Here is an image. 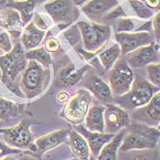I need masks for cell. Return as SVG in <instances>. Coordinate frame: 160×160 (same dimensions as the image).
<instances>
[{
	"instance_id": "obj_1",
	"label": "cell",
	"mask_w": 160,
	"mask_h": 160,
	"mask_svg": "<svg viewBox=\"0 0 160 160\" xmlns=\"http://www.w3.org/2000/svg\"><path fill=\"white\" fill-rule=\"evenodd\" d=\"M25 53V49L21 42H18L10 52L0 56L2 82L13 93L21 98H24L25 94L19 85L16 82V78L18 74L23 72L27 67L28 60L26 59Z\"/></svg>"
},
{
	"instance_id": "obj_2",
	"label": "cell",
	"mask_w": 160,
	"mask_h": 160,
	"mask_svg": "<svg viewBox=\"0 0 160 160\" xmlns=\"http://www.w3.org/2000/svg\"><path fill=\"white\" fill-rule=\"evenodd\" d=\"M119 148L120 152L126 153L134 150L154 149L157 148L160 138V131L157 127L149 126L143 123H130Z\"/></svg>"
},
{
	"instance_id": "obj_3",
	"label": "cell",
	"mask_w": 160,
	"mask_h": 160,
	"mask_svg": "<svg viewBox=\"0 0 160 160\" xmlns=\"http://www.w3.org/2000/svg\"><path fill=\"white\" fill-rule=\"evenodd\" d=\"M160 88L152 84L148 80L137 76L130 90L122 96H118L113 101L124 110H136L145 106Z\"/></svg>"
},
{
	"instance_id": "obj_4",
	"label": "cell",
	"mask_w": 160,
	"mask_h": 160,
	"mask_svg": "<svg viewBox=\"0 0 160 160\" xmlns=\"http://www.w3.org/2000/svg\"><path fill=\"white\" fill-rule=\"evenodd\" d=\"M49 79V71L35 61H28L22 72L21 90L27 98H34L43 92Z\"/></svg>"
},
{
	"instance_id": "obj_5",
	"label": "cell",
	"mask_w": 160,
	"mask_h": 160,
	"mask_svg": "<svg viewBox=\"0 0 160 160\" xmlns=\"http://www.w3.org/2000/svg\"><path fill=\"white\" fill-rule=\"evenodd\" d=\"M78 28L83 41V46L89 52L100 51L105 48L111 38V27L101 23L78 22Z\"/></svg>"
},
{
	"instance_id": "obj_6",
	"label": "cell",
	"mask_w": 160,
	"mask_h": 160,
	"mask_svg": "<svg viewBox=\"0 0 160 160\" xmlns=\"http://www.w3.org/2000/svg\"><path fill=\"white\" fill-rule=\"evenodd\" d=\"M109 86L116 97L126 93L135 81V74L125 58L119 59L108 72Z\"/></svg>"
},
{
	"instance_id": "obj_7",
	"label": "cell",
	"mask_w": 160,
	"mask_h": 160,
	"mask_svg": "<svg viewBox=\"0 0 160 160\" xmlns=\"http://www.w3.org/2000/svg\"><path fill=\"white\" fill-rule=\"evenodd\" d=\"M46 12L60 29H64L80 17V11L72 0H51L44 5Z\"/></svg>"
},
{
	"instance_id": "obj_8",
	"label": "cell",
	"mask_w": 160,
	"mask_h": 160,
	"mask_svg": "<svg viewBox=\"0 0 160 160\" xmlns=\"http://www.w3.org/2000/svg\"><path fill=\"white\" fill-rule=\"evenodd\" d=\"M92 99L91 93L87 90L79 89L73 97L67 102L62 116L69 123L81 124L85 119Z\"/></svg>"
},
{
	"instance_id": "obj_9",
	"label": "cell",
	"mask_w": 160,
	"mask_h": 160,
	"mask_svg": "<svg viewBox=\"0 0 160 160\" xmlns=\"http://www.w3.org/2000/svg\"><path fill=\"white\" fill-rule=\"evenodd\" d=\"M0 135H2L5 141L18 149L29 150L35 152L36 147L34 145L33 136L29 130V123L26 120L10 128L0 129Z\"/></svg>"
},
{
	"instance_id": "obj_10",
	"label": "cell",
	"mask_w": 160,
	"mask_h": 160,
	"mask_svg": "<svg viewBox=\"0 0 160 160\" xmlns=\"http://www.w3.org/2000/svg\"><path fill=\"white\" fill-rule=\"evenodd\" d=\"M104 133L115 135L119 131L125 129L131 123L128 112L118 104L107 103L103 112Z\"/></svg>"
},
{
	"instance_id": "obj_11",
	"label": "cell",
	"mask_w": 160,
	"mask_h": 160,
	"mask_svg": "<svg viewBox=\"0 0 160 160\" xmlns=\"http://www.w3.org/2000/svg\"><path fill=\"white\" fill-rule=\"evenodd\" d=\"M116 42L119 44L121 52L123 55L134 51L141 47L147 46L155 41L152 32H129L115 33Z\"/></svg>"
},
{
	"instance_id": "obj_12",
	"label": "cell",
	"mask_w": 160,
	"mask_h": 160,
	"mask_svg": "<svg viewBox=\"0 0 160 160\" xmlns=\"http://www.w3.org/2000/svg\"><path fill=\"white\" fill-rule=\"evenodd\" d=\"M158 45L154 41L151 44L141 47L125 55L128 65L133 69H140L156 63L158 60Z\"/></svg>"
},
{
	"instance_id": "obj_13",
	"label": "cell",
	"mask_w": 160,
	"mask_h": 160,
	"mask_svg": "<svg viewBox=\"0 0 160 160\" xmlns=\"http://www.w3.org/2000/svg\"><path fill=\"white\" fill-rule=\"evenodd\" d=\"M132 117L135 122L157 127L160 123V90L145 106L135 110Z\"/></svg>"
},
{
	"instance_id": "obj_14",
	"label": "cell",
	"mask_w": 160,
	"mask_h": 160,
	"mask_svg": "<svg viewBox=\"0 0 160 160\" xmlns=\"http://www.w3.org/2000/svg\"><path fill=\"white\" fill-rule=\"evenodd\" d=\"M118 5V0H90L82 8L92 22L100 23L101 19Z\"/></svg>"
},
{
	"instance_id": "obj_15",
	"label": "cell",
	"mask_w": 160,
	"mask_h": 160,
	"mask_svg": "<svg viewBox=\"0 0 160 160\" xmlns=\"http://www.w3.org/2000/svg\"><path fill=\"white\" fill-rule=\"evenodd\" d=\"M88 91L99 101L104 103H111L113 102V94L112 92L110 86L100 77L95 74L88 75L83 82Z\"/></svg>"
},
{
	"instance_id": "obj_16",
	"label": "cell",
	"mask_w": 160,
	"mask_h": 160,
	"mask_svg": "<svg viewBox=\"0 0 160 160\" xmlns=\"http://www.w3.org/2000/svg\"><path fill=\"white\" fill-rule=\"evenodd\" d=\"M74 128L78 133H80L86 140L87 144L89 146L90 151L92 153L93 158H97L105 144H107L114 135L107 134V133H100V132H92L87 130L82 124L75 125Z\"/></svg>"
},
{
	"instance_id": "obj_17",
	"label": "cell",
	"mask_w": 160,
	"mask_h": 160,
	"mask_svg": "<svg viewBox=\"0 0 160 160\" xmlns=\"http://www.w3.org/2000/svg\"><path fill=\"white\" fill-rule=\"evenodd\" d=\"M69 133H70L69 129H60L38 138L34 142V145L36 147V150L34 152L35 155L38 157H40L47 151L58 147L66 139Z\"/></svg>"
},
{
	"instance_id": "obj_18",
	"label": "cell",
	"mask_w": 160,
	"mask_h": 160,
	"mask_svg": "<svg viewBox=\"0 0 160 160\" xmlns=\"http://www.w3.org/2000/svg\"><path fill=\"white\" fill-rule=\"evenodd\" d=\"M46 31L39 29L31 21L25 26L21 34V44L26 50L36 49L46 37Z\"/></svg>"
},
{
	"instance_id": "obj_19",
	"label": "cell",
	"mask_w": 160,
	"mask_h": 160,
	"mask_svg": "<svg viewBox=\"0 0 160 160\" xmlns=\"http://www.w3.org/2000/svg\"><path fill=\"white\" fill-rule=\"evenodd\" d=\"M105 107L101 104H94L89 108L85 116L84 127L92 132L104 133L103 112Z\"/></svg>"
},
{
	"instance_id": "obj_20",
	"label": "cell",
	"mask_w": 160,
	"mask_h": 160,
	"mask_svg": "<svg viewBox=\"0 0 160 160\" xmlns=\"http://www.w3.org/2000/svg\"><path fill=\"white\" fill-rule=\"evenodd\" d=\"M43 1L44 0H22V1L9 0L5 4V6L7 8H11L13 9L17 10L21 17L22 23L27 25L32 19L36 7L40 3H42Z\"/></svg>"
},
{
	"instance_id": "obj_21",
	"label": "cell",
	"mask_w": 160,
	"mask_h": 160,
	"mask_svg": "<svg viewBox=\"0 0 160 160\" xmlns=\"http://www.w3.org/2000/svg\"><path fill=\"white\" fill-rule=\"evenodd\" d=\"M89 69L88 66H85L80 70H77L72 63H70L63 67L58 75L59 83L64 87L73 86L78 83L83 77L84 73Z\"/></svg>"
},
{
	"instance_id": "obj_22",
	"label": "cell",
	"mask_w": 160,
	"mask_h": 160,
	"mask_svg": "<svg viewBox=\"0 0 160 160\" xmlns=\"http://www.w3.org/2000/svg\"><path fill=\"white\" fill-rule=\"evenodd\" d=\"M24 26L19 13L11 8H5L0 9V27L7 29L8 32L21 31Z\"/></svg>"
},
{
	"instance_id": "obj_23",
	"label": "cell",
	"mask_w": 160,
	"mask_h": 160,
	"mask_svg": "<svg viewBox=\"0 0 160 160\" xmlns=\"http://www.w3.org/2000/svg\"><path fill=\"white\" fill-rule=\"evenodd\" d=\"M125 134L126 128L115 134L111 140L102 148L97 157V160H117L118 151L123 143Z\"/></svg>"
},
{
	"instance_id": "obj_24",
	"label": "cell",
	"mask_w": 160,
	"mask_h": 160,
	"mask_svg": "<svg viewBox=\"0 0 160 160\" xmlns=\"http://www.w3.org/2000/svg\"><path fill=\"white\" fill-rule=\"evenodd\" d=\"M69 144L72 153L79 160H89L90 148L86 140L77 131H70L69 133Z\"/></svg>"
},
{
	"instance_id": "obj_25",
	"label": "cell",
	"mask_w": 160,
	"mask_h": 160,
	"mask_svg": "<svg viewBox=\"0 0 160 160\" xmlns=\"http://www.w3.org/2000/svg\"><path fill=\"white\" fill-rule=\"evenodd\" d=\"M121 49L118 43H115L109 47L108 49H104L100 55L99 60L105 70H110L117 62L121 55Z\"/></svg>"
},
{
	"instance_id": "obj_26",
	"label": "cell",
	"mask_w": 160,
	"mask_h": 160,
	"mask_svg": "<svg viewBox=\"0 0 160 160\" xmlns=\"http://www.w3.org/2000/svg\"><path fill=\"white\" fill-rule=\"evenodd\" d=\"M24 106L0 97V120H8L19 115Z\"/></svg>"
},
{
	"instance_id": "obj_27",
	"label": "cell",
	"mask_w": 160,
	"mask_h": 160,
	"mask_svg": "<svg viewBox=\"0 0 160 160\" xmlns=\"http://www.w3.org/2000/svg\"><path fill=\"white\" fill-rule=\"evenodd\" d=\"M25 56L28 61H35L43 67H48L52 63L50 53L45 49V47H38L36 49L27 50Z\"/></svg>"
},
{
	"instance_id": "obj_28",
	"label": "cell",
	"mask_w": 160,
	"mask_h": 160,
	"mask_svg": "<svg viewBox=\"0 0 160 160\" xmlns=\"http://www.w3.org/2000/svg\"><path fill=\"white\" fill-rule=\"evenodd\" d=\"M126 3H127L128 7L133 10L135 16L140 19L148 20L155 14V12L148 8V5L144 1H141V0H126Z\"/></svg>"
},
{
	"instance_id": "obj_29",
	"label": "cell",
	"mask_w": 160,
	"mask_h": 160,
	"mask_svg": "<svg viewBox=\"0 0 160 160\" xmlns=\"http://www.w3.org/2000/svg\"><path fill=\"white\" fill-rule=\"evenodd\" d=\"M126 160H160V153L156 148L134 150L127 157Z\"/></svg>"
},
{
	"instance_id": "obj_30",
	"label": "cell",
	"mask_w": 160,
	"mask_h": 160,
	"mask_svg": "<svg viewBox=\"0 0 160 160\" xmlns=\"http://www.w3.org/2000/svg\"><path fill=\"white\" fill-rule=\"evenodd\" d=\"M113 28L115 33H129L134 32L136 30V23L135 21L129 18H121L113 22Z\"/></svg>"
},
{
	"instance_id": "obj_31",
	"label": "cell",
	"mask_w": 160,
	"mask_h": 160,
	"mask_svg": "<svg viewBox=\"0 0 160 160\" xmlns=\"http://www.w3.org/2000/svg\"><path fill=\"white\" fill-rule=\"evenodd\" d=\"M125 17H128L126 11L124 10V8H123V6H121L120 4L115 7L114 8H112L111 11L107 13L102 19H101V24H104V25H109L110 26V23H112L115 22L117 19L121 18H125Z\"/></svg>"
},
{
	"instance_id": "obj_32",
	"label": "cell",
	"mask_w": 160,
	"mask_h": 160,
	"mask_svg": "<svg viewBox=\"0 0 160 160\" xmlns=\"http://www.w3.org/2000/svg\"><path fill=\"white\" fill-rule=\"evenodd\" d=\"M147 72L148 81L155 86L160 88V62L148 65Z\"/></svg>"
},
{
	"instance_id": "obj_33",
	"label": "cell",
	"mask_w": 160,
	"mask_h": 160,
	"mask_svg": "<svg viewBox=\"0 0 160 160\" xmlns=\"http://www.w3.org/2000/svg\"><path fill=\"white\" fill-rule=\"evenodd\" d=\"M51 21H52V19L50 18H49L45 17L43 14H39L38 12L34 13L33 18H32V22L34 23V25L39 29L44 30V31H47L50 28Z\"/></svg>"
},
{
	"instance_id": "obj_34",
	"label": "cell",
	"mask_w": 160,
	"mask_h": 160,
	"mask_svg": "<svg viewBox=\"0 0 160 160\" xmlns=\"http://www.w3.org/2000/svg\"><path fill=\"white\" fill-rule=\"evenodd\" d=\"M63 34H64L65 38H67V40L72 46H74L77 42H79L80 39L82 38L80 29H79L77 25H75L73 27H72L71 28H69L68 30H66Z\"/></svg>"
},
{
	"instance_id": "obj_35",
	"label": "cell",
	"mask_w": 160,
	"mask_h": 160,
	"mask_svg": "<svg viewBox=\"0 0 160 160\" xmlns=\"http://www.w3.org/2000/svg\"><path fill=\"white\" fill-rule=\"evenodd\" d=\"M10 36L8 31L2 30L0 32V49L3 50L5 53L10 52L13 49V44Z\"/></svg>"
},
{
	"instance_id": "obj_36",
	"label": "cell",
	"mask_w": 160,
	"mask_h": 160,
	"mask_svg": "<svg viewBox=\"0 0 160 160\" xmlns=\"http://www.w3.org/2000/svg\"><path fill=\"white\" fill-rule=\"evenodd\" d=\"M152 33L155 39L160 41V11L158 12L152 20Z\"/></svg>"
},
{
	"instance_id": "obj_37",
	"label": "cell",
	"mask_w": 160,
	"mask_h": 160,
	"mask_svg": "<svg viewBox=\"0 0 160 160\" xmlns=\"http://www.w3.org/2000/svg\"><path fill=\"white\" fill-rule=\"evenodd\" d=\"M45 49L49 52H57L61 49V44L59 40L54 37H49L45 43Z\"/></svg>"
},
{
	"instance_id": "obj_38",
	"label": "cell",
	"mask_w": 160,
	"mask_h": 160,
	"mask_svg": "<svg viewBox=\"0 0 160 160\" xmlns=\"http://www.w3.org/2000/svg\"><path fill=\"white\" fill-rule=\"evenodd\" d=\"M21 150L18 148H9L8 146L5 145L3 142L0 141V158L8 156V155H16V154H20Z\"/></svg>"
},
{
	"instance_id": "obj_39",
	"label": "cell",
	"mask_w": 160,
	"mask_h": 160,
	"mask_svg": "<svg viewBox=\"0 0 160 160\" xmlns=\"http://www.w3.org/2000/svg\"><path fill=\"white\" fill-rule=\"evenodd\" d=\"M145 3L154 12L160 11V0H145Z\"/></svg>"
},
{
	"instance_id": "obj_40",
	"label": "cell",
	"mask_w": 160,
	"mask_h": 160,
	"mask_svg": "<svg viewBox=\"0 0 160 160\" xmlns=\"http://www.w3.org/2000/svg\"><path fill=\"white\" fill-rule=\"evenodd\" d=\"M57 101L59 103H65L69 101V95L66 92H60L57 94Z\"/></svg>"
},
{
	"instance_id": "obj_41",
	"label": "cell",
	"mask_w": 160,
	"mask_h": 160,
	"mask_svg": "<svg viewBox=\"0 0 160 160\" xmlns=\"http://www.w3.org/2000/svg\"><path fill=\"white\" fill-rule=\"evenodd\" d=\"M0 160H24V159H23V158H17V157H15L14 155H8V156L3 157V158H0Z\"/></svg>"
},
{
	"instance_id": "obj_42",
	"label": "cell",
	"mask_w": 160,
	"mask_h": 160,
	"mask_svg": "<svg viewBox=\"0 0 160 160\" xmlns=\"http://www.w3.org/2000/svg\"><path fill=\"white\" fill-rule=\"evenodd\" d=\"M72 1L76 7H82L87 2V0H72Z\"/></svg>"
},
{
	"instance_id": "obj_43",
	"label": "cell",
	"mask_w": 160,
	"mask_h": 160,
	"mask_svg": "<svg viewBox=\"0 0 160 160\" xmlns=\"http://www.w3.org/2000/svg\"><path fill=\"white\" fill-rule=\"evenodd\" d=\"M9 0H1V4H3V5H5L7 2H8Z\"/></svg>"
},
{
	"instance_id": "obj_44",
	"label": "cell",
	"mask_w": 160,
	"mask_h": 160,
	"mask_svg": "<svg viewBox=\"0 0 160 160\" xmlns=\"http://www.w3.org/2000/svg\"><path fill=\"white\" fill-rule=\"evenodd\" d=\"M158 149H159V153H160V138H159V140H158Z\"/></svg>"
},
{
	"instance_id": "obj_45",
	"label": "cell",
	"mask_w": 160,
	"mask_h": 160,
	"mask_svg": "<svg viewBox=\"0 0 160 160\" xmlns=\"http://www.w3.org/2000/svg\"><path fill=\"white\" fill-rule=\"evenodd\" d=\"M157 128H158V131H160V123H158V126H157Z\"/></svg>"
},
{
	"instance_id": "obj_46",
	"label": "cell",
	"mask_w": 160,
	"mask_h": 160,
	"mask_svg": "<svg viewBox=\"0 0 160 160\" xmlns=\"http://www.w3.org/2000/svg\"><path fill=\"white\" fill-rule=\"evenodd\" d=\"M89 160H95V158H94L93 157H90V158H89Z\"/></svg>"
},
{
	"instance_id": "obj_47",
	"label": "cell",
	"mask_w": 160,
	"mask_h": 160,
	"mask_svg": "<svg viewBox=\"0 0 160 160\" xmlns=\"http://www.w3.org/2000/svg\"><path fill=\"white\" fill-rule=\"evenodd\" d=\"M158 50H159V52H160V41L158 42Z\"/></svg>"
},
{
	"instance_id": "obj_48",
	"label": "cell",
	"mask_w": 160,
	"mask_h": 160,
	"mask_svg": "<svg viewBox=\"0 0 160 160\" xmlns=\"http://www.w3.org/2000/svg\"><path fill=\"white\" fill-rule=\"evenodd\" d=\"M68 160H77L76 158H72V159H68Z\"/></svg>"
},
{
	"instance_id": "obj_49",
	"label": "cell",
	"mask_w": 160,
	"mask_h": 160,
	"mask_svg": "<svg viewBox=\"0 0 160 160\" xmlns=\"http://www.w3.org/2000/svg\"><path fill=\"white\" fill-rule=\"evenodd\" d=\"M141 1H144V2H145V0H141Z\"/></svg>"
},
{
	"instance_id": "obj_50",
	"label": "cell",
	"mask_w": 160,
	"mask_h": 160,
	"mask_svg": "<svg viewBox=\"0 0 160 160\" xmlns=\"http://www.w3.org/2000/svg\"><path fill=\"white\" fill-rule=\"evenodd\" d=\"M15 1H18V0H15Z\"/></svg>"
}]
</instances>
